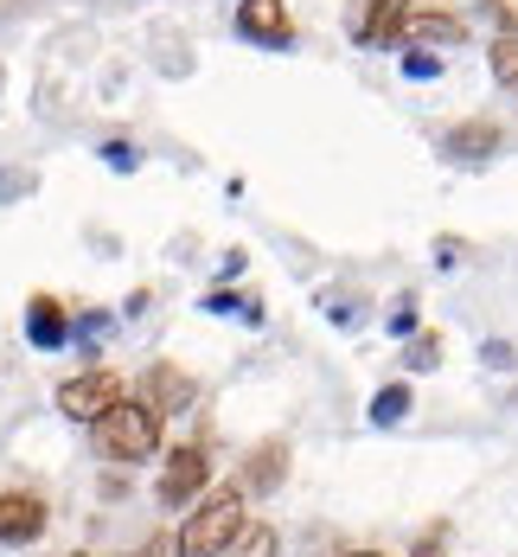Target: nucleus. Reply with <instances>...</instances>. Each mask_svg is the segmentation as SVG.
<instances>
[{
    "instance_id": "1",
    "label": "nucleus",
    "mask_w": 518,
    "mask_h": 557,
    "mask_svg": "<svg viewBox=\"0 0 518 557\" xmlns=\"http://www.w3.org/2000/svg\"><path fill=\"white\" fill-rule=\"evenodd\" d=\"M97 448H103L110 461H148V455L161 448V410H154L148 397H122L110 417L97 423Z\"/></svg>"
},
{
    "instance_id": "2",
    "label": "nucleus",
    "mask_w": 518,
    "mask_h": 557,
    "mask_svg": "<svg viewBox=\"0 0 518 557\" xmlns=\"http://www.w3.org/2000/svg\"><path fill=\"white\" fill-rule=\"evenodd\" d=\"M243 525H250V519H243V500H237V494H212L199 512H186V525H179V557H225Z\"/></svg>"
},
{
    "instance_id": "3",
    "label": "nucleus",
    "mask_w": 518,
    "mask_h": 557,
    "mask_svg": "<svg viewBox=\"0 0 518 557\" xmlns=\"http://www.w3.org/2000/svg\"><path fill=\"white\" fill-rule=\"evenodd\" d=\"M122 397H128V391H122L115 372H77L71 385H58V410H64L71 423H103Z\"/></svg>"
},
{
    "instance_id": "4",
    "label": "nucleus",
    "mask_w": 518,
    "mask_h": 557,
    "mask_svg": "<svg viewBox=\"0 0 518 557\" xmlns=\"http://www.w3.org/2000/svg\"><path fill=\"white\" fill-rule=\"evenodd\" d=\"M212 481V461H205V448H179L167 461V474H161V506H186L199 487Z\"/></svg>"
},
{
    "instance_id": "5",
    "label": "nucleus",
    "mask_w": 518,
    "mask_h": 557,
    "mask_svg": "<svg viewBox=\"0 0 518 557\" xmlns=\"http://www.w3.org/2000/svg\"><path fill=\"white\" fill-rule=\"evenodd\" d=\"M237 33L243 39H263V46H288L294 39V20H288L282 0H243L237 7Z\"/></svg>"
},
{
    "instance_id": "6",
    "label": "nucleus",
    "mask_w": 518,
    "mask_h": 557,
    "mask_svg": "<svg viewBox=\"0 0 518 557\" xmlns=\"http://www.w3.org/2000/svg\"><path fill=\"white\" fill-rule=\"evenodd\" d=\"M403 20H409V0H358L352 39H358V46H384L391 33H403Z\"/></svg>"
},
{
    "instance_id": "7",
    "label": "nucleus",
    "mask_w": 518,
    "mask_h": 557,
    "mask_svg": "<svg viewBox=\"0 0 518 557\" xmlns=\"http://www.w3.org/2000/svg\"><path fill=\"white\" fill-rule=\"evenodd\" d=\"M46 532V506L33 494H0V545H26Z\"/></svg>"
},
{
    "instance_id": "8",
    "label": "nucleus",
    "mask_w": 518,
    "mask_h": 557,
    "mask_svg": "<svg viewBox=\"0 0 518 557\" xmlns=\"http://www.w3.org/2000/svg\"><path fill=\"white\" fill-rule=\"evenodd\" d=\"M403 33H409L416 46H455L460 20H455V13H409V20H403Z\"/></svg>"
},
{
    "instance_id": "9",
    "label": "nucleus",
    "mask_w": 518,
    "mask_h": 557,
    "mask_svg": "<svg viewBox=\"0 0 518 557\" xmlns=\"http://www.w3.org/2000/svg\"><path fill=\"white\" fill-rule=\"evenodd\" d=\"M26 334H33V346H64V334H71L64 327V308L58 301H33L26 308Z\"/></svg>"
},
{
    "instance_id": "10",
    "label": "nucleus",
    "mask_w": 518,
    "mask_h": 557,
    "mask_svg": "<svg viewBox=\"0 0 518 557\" xmlns=\"http://www.w3.org/2000/svg\"><path fill=\"white\" fill-rule=\"evenodd\" d=\"M186 397H192V385H186L173 366H154V379H148V404L161 410V404H186Z\"/></svg>"
},
{
    "instance_id": "11",
    "label": "nucleus",
    "mask_w": 518,
    "mask_h": 557,
    "mask_svg": "<svg viewBox=\"0 0 518 557\" xmlns=\"http://www.w3.org/2000/svg\"><path fill=\"white\" fill-rule=\"evenodd\" d=\"M493 141H500V128H493V122H467V128L448 135V154H480V148H493Z\"/></svg>"
},
{
    "instance_id": "12",
    "label": "nucleus",
    "mask_w": 518,
    "mask_h": 557,
    "mask_svg": "<svg viewBox=\"0 0 518 557\" xmlns=\"http://www.w3.org/2000/svg\"><path fill=\"white\" fill-rule=\"evenodd\" d=\"M225 557H276V532H269V525H243Z\"/></svg>"
},
{
    "instance_id": "13",
    "label": "nucleus",
    "mask_w": 518,
    "mask_h": 557,
    "mask_svg": "<svg viewBox=\"0 0 518 557\" xmlns=\"http://www.w3.org/2000/svg\"><path fill=\"white\" fill-rule=\"evenodd\" d=\"M493 77H500V84H518V33L493 39Z\"/></svg>"
},
{
    "instance_id": "14",
    "label": "nucleus",
    "mask_w": 518,
    "mask_h": 557,
    "mask_svg": "<svg viewBox=\"0 0 518 557\" xmlns=\"http://www.w3.org/2000/svg\"><path fill=\"white\" fill-rule=\"evenodd\" d=\"M403 410H409V391H403V385L378 391V404H371V417H378V423H397Z\"/></svg>"
},
{
    "instance_id": "15",
    "label": "nucleus",
    "mask_w": 518,
    "mask_h": 557,
    "mask_svg": "<svg viewBox=\"0 0 518 557\" xmlns=\"http://www.w3.org/2000/svg\"><path fill=\"white\" fill-rule=\"evenodd\" d=\"M403 71H409V77H435V71H442V58H429V52H409V58H403Z\"/></svg>"
},
{
    "instance_id": "16",
    "label": "nucleus",
    "mask_w": 518,
    "mask_h": 557,
    "mask_svg": "<svg viewBox=\"0 0 518 557\" xmlns=\"http://www.w3.org/2000/svg\"><path fill=\"white\" fill-rule=\"evenodd\" d=\"M345 557H378V552H345Z\"/></svg>"
},
{
    "instance_id": "17",
    "label": "nucleus",
    "mask_w": 518,
    "mask_h": 557,
    "mask_svg": "<svg viewBox=\"0 0 518 557\" xmlns=\"http://www.w3.org/2000/svg\"><path fill=\"white\" fill-rule=\"evenodd\" d=\"M135 557H161V552H135Z\"/></svg>"
},
{
    "instance_id": "18",
    "label": "nucleus",
    "mask_w": 518,
    "mask_h": 557,
    "mask_svg": "<svg viewBox=\"0 0 518 557\" xmlns=\"http://www.w3.org/2000/svg\"><path fill=\"white\" fill-rule=\"evenodd\" d=\"M77 557H84V552H77Z\"/></svg>"
}]
</instances>
